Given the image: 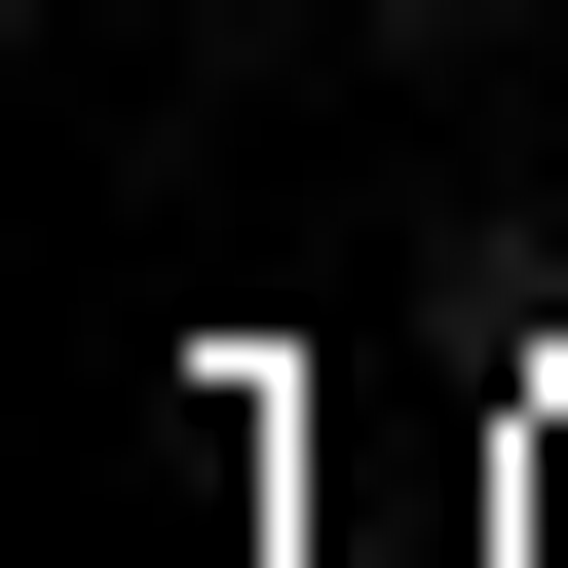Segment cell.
<instances>
[{
    "mask_svg": "<svg viewBox=\"0 0 568 568\" xmlns=\"http://www.w3.org/2000/svg\"><path fill=\"white\" fill-rule=\"evenodd\" d=\"M342 77H417V114H493V77H530V0H342Z\"/></svg>",
    "mask_w": 568,
    "mask_h": 568,
    "instance_id": "cell-2",
    "label": "cell"
},
{
    "mask_svg": "<svg viewBox=\"0 0 568 568\" xmlns=\"http://www.w3.org/2000/svg\"><path fill=\"white\" fill-rule=\"evenodd\" d=\"M265 77H342V0H152V114H265Z\"/></svg>",
    "mask_w": 568,
    "mask_h": 568,
    "instance_id": "cell-1",
    "label": "cell"
}]
</instances>
